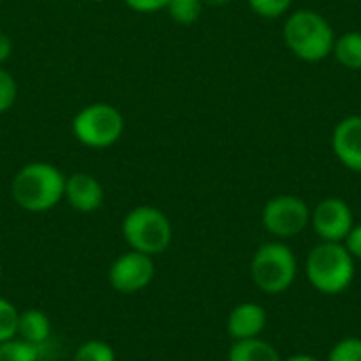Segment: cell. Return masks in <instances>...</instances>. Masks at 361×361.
<instances>
[{
	"label": "cell",
	"mask_w": 361,
	"mask_h": 361,
	"mask_svg": "<svg viewBox=\"0 0 361 361\" xmlns=\"http://www.w3.org/2000/svg\"><path fill=\"white\" fill-rule=\"evenodd\" d=\"M326 361H361V338L349 336V338L338 341L330 349Z\"/></svg>",
	"instance_id": "cell-20"
},
{
	"label": "cell",
	"mask_w": 361,
	"mask_h": 361,
	"mask_svg": "<svg viewBox=\"0 0 361 361\" xmlns=\"http://www.w3.org/2000/svg\"><path fill=\"white\" fill-rule=\"evenodd\" d=\"M228 361H283L279 351L269 343L258 338H247V341H235L231 351H228Z\"/></svg>",
	"instance_id": "cell-14"
},
{
	"label": "cell",
	"mask_w": 361,
	"mask_h": 361,
	"mask_svg": "<svg viewBox=\"0 0 361 361\" xmlns=\"http://www.w3.org/2000/svg\"><path fill=\"white\" fill-rule=\"evenodd\" d=\"M336 61L349 70H361V32H347L334 40Z\"/></svg>",
	"instance_id": "cell-15"
},
{
	"label": "cell",
	"mask_w": 361,
	"mask_h": 361,
	"mask_svg": "<svg viewBox=\"0 0 361 361\" xmlns=\"http://www.w3.org/2000/svg\"><path fill=\"white\" fill-rule=\"evenodd\" d=\"M89 2H106V0H89Z\"/></svg>",
	"instance_id": "cell-28"
},
{
	"label": "cell",
	"mask_w": 361,
	"mask_h": 361,
	"mask_svg": "<svg viewBox=\"0 0 361 361\" xmlns=\"http://www.w3.org/2000/svg\"><path fill=\"white\" fill-rule=\"evenodd\" d=\"M123 237L131 250L157 256L171 245L173 228L165 212L159 207L137 205L123 218Z\"/></svg>",
	"instance_id": "cell-5"
},
{
	"label": "cell",
	"mask_w": 361,
	"mask_h": 361,
	"mask_svg": "<svg viewBox=\"0 0 361 361\" xmlns=\"http://www.w3.org/2000/svg\"><path fill=\"white\" fill-rule=\"evenodd\" d=\"M17 328H19V311L11 300L0 296V343L15 338Z\"/></svg>",
	"instance_id": "cell-19"
},
{
	"label": "cell",
	"mask_w": 361,
	"mask_h": 361,
	"mask_svg": "<svg viewBox=\"0 0 361 361\" xmlns=\"http://www.w3.org/2000/svg\"><path fill=\"white\" fill-rule=\"evenodd\" d=\"M169 17L180 23V25H190L201 17L203 11V2L201 0H169L167 8Z\"/></svg>",
	"instance_id": "cell-17"
},
{
	"label": "cell",
	"mask_w": 361,
	"mask_h": 361,
	"mask_svg": "<svg viewBox=\"0 0 361 361\" xmlns=\"http://www.w3.org/2000/svg\"><path fill=\"white\" fill-rule=\"evenodd\" d=\"M286 47L302 61H322L334 49V30L330 21L311 8L294 11L283 23Z\"/></svg>",
	"instance_id": "cell-3"
},
{
	"label": "cell",
	"mask_w": 361,
	"mask_h": 361,
	"mask_svg": "<svg viewBox=\"0 0 361 361\" xmlns=\"http://www.w3.org/2000/svg\"><path fill=\"white\" fill-rule=\"evenodd\" d=\"M125 131L123 112L108 102H93L80 108L72 118V133L78 144L93 150L114 146Z\"/></svg>",
	"instance_id": "cell-4"
},
{
	"label": "cell",
	"mask_w": 361,
	"mask_h": 361,
	"mask_svg": "<svg viewBox=\"0 0 361 361\" xmlns=\"http://www.w3.org/2000/svg\"><path fill=\"white\" fill-rule=\"evenodd\" d=\"M11 53H13V40L6 32L0 30V66H4L8 61Z\"/></svg>",
	"instance_id": "cell-25"
},
{
	"label": "cell",
	"mask_w": 361,
	"mask_h": 361,
	"mask_svg": "<svg viewBox=\"0 0 361 361\" xmlns=\"http://www.w3.org/2000/svg\"><path fill=\"white\" fill-rule=\"evenodd\" d=\"M154 279V262L152 256L129 250L127 254L118 256L108 271V281L112 290L121 294H135L148 288Z\"/></svg>",
	"instance_id": "cell-8"
},
{
	"label": "cell",
	"mask_w": 361,
	"mask_h": 361,
	"mask_svg": "<svg viewBox=\"0 0 361 361\" xmlns=\"http://www.w3.org/2000/svg\"><path fill=\"white\" fill-rule=\"evenodd\" d=\"M0 279H2V264H0Z\"/></svg>",
	"instance_id": "cell-29"
},
{
	"label": "cell",
	"mask_w": 361,
	"mask_h": 361,
	"mask_svg": "<svg viewBox=\"0 0 361 361\" xmlns=\"http://www.w3.org/2000/svg\"><path fill=\"white\" fill-rule=\"evenodd\" d=\"M17 93H19V89H17L15 76L0 66V114L2 112H8L15 106Z\"/></svg>",
	"instance_id": "cell-22"
},
{
	"label": "cell",
	"mask_w": 361,
	"mask_h": 361,
	"mask_svg": "<svg viewBox=\"0 0 361 361\" xmlns=\"http://www.w3.org/2000/svg\"><path fill=\"white\" fill-rule=\"evenodd\" d=\"M17 336L42 349L47 345V341L51 338V322H49V317L40 309L21 311L19 313Z\"/></svg>",
	"instance_id": "cell-13"
},
{
	"label": "cell",
	"mask_w": 361,
	"mask_h": 361,
	"mask_svg": "<svg viewBox=\"0 0 361 361\" xmlns=\"http://www.w3.org/2000/svg\"><path fill=\"white\" fill-rule=\"evenodd\" d=\"M40 347L15 336L11 341L0 343V361H38Z\"/></svg>",
	"instance_id": "cell-16"
},
{
	"label": "cell",
	"mask_w": 361,
	"mask_h": 361,
	"mask_svg": "<svg viewBox=\"0 0 361 361\" xmlns=\"http://www.w3.org/2000/svg\"><path fill=\"white\" fill-rule=\"evenodd\" d=\"M264 228L277 239H292L311 224L309 205L294 195H277L262 209Z\"/></svg>",
	"instance_id": "cell-7"
},
{
	"label": "cell",
	"mask_w": 361,
	"mask_h": 361,
	"mask_svg": "<svg viewBox=\"0 0 361 361\" xmlns=\"http://www.w3.org/2000/svg\"><path fill=\"white\" fill-rule=\"evenodd\" d=\"M267 328V311L258 302L237 305L226 319V332L233 341L258 338Z\"/></svg>",
	"instance_id": "cell-12"
},
{
	"label": "cell",
	"mask_w": 361,
	"mask_h": 361,
	"mask_svg": "<svg viewBox=\"0 0 361 361\" xmlns=\"http://www.w3.org/2000/svg\"><path fill=\"white\" fill-rule=\"evenodd\" d=\"M63 199L78 214H93L104 203V186L102 182L85 171H74L66 178Z\"/></svg>",
	"instance_id": "cell-10"
},
{
	"label": "cell",
	"mask_w": 361,
	"mask_h": 361,
	"mask_svg": "<svg viewBox=\"0 0 361 361\" xmlns=\"http://www.w3.org/2000/svg\"><path fill=\"white\" fill-rule=\"evenodd\" d=\"M311 224L322 241L343 243L355 222L351 207L343 199L330 197L315 205V209L311 212Z\"/></svg>",
	"instance_id": "cell-9"
},
{
	"label": "cell",
	"mask_w": 361,
	"mask_h": 361,
	"mask_svg": "<svg viewBox=\"0 0 361 361\" xmlns=\"http://www.w3.org/2000/svg\"><path fill=\"white\" fill-rule=\"evenodd\" d=\"M203 6H226L231 0H201Z\"/></svg>",
	"instance_id": "cell-27"
},
{
	"label": "cell",
	"mask_w": 361,
	"mask_h": 361,
	"mask_svg": "<svg viewBox=\"0 0 361 361\" xmlns=\"http://www.w3.org/2000/svg\"><path fill=\"white\" fill-rule=\"evenodd\" d=\"M72 361H116V353L104 341H87L74 351Z\"/></svg>",
	"instance_id": "cell-18"
},
{
	"label": "cell",
	"mask_w": 361,
	"mask_h": 361,
	"mask_svg": "<svg viewBox=\"0 0 361 361\" xmlns=\"http://www.w3.org/2000/svg\"><path fill=\"white\" fill-rule=\"evenodd\" d=\"M283 361H319L317 357H313V355H305V353H300V355H292V357H288V360Z\"/></svg>",
	"instance_id": "cell-26"
},
{
	"label": "cell",
	"mask_w": 361,
	"mask_h": 361,
	"mask_svg": "<svg viewBox=\"0 0 361 361\" xmlns=\"http://www.w3.org/2000/svg\"><path fill=\"white\" fill-rule=\"evenodd\" d=\"M66 190V176L59 167L34 161L23 165L11 182V197L23 212L44 214L61 203Z\"/></svg>",
	"instance_id": "cell-1"
},
{
	"label": "cell",
	"mask_w": 361,
	"mask_h": 361,
	"mask_svg": "<svg viewBox=\"0 0 361 361\" xmlns=\"http://www.w3.org/2000/svg\"><path fill=\"white\" fill-rule=\"evenodd\" d=\"M332 150L347 169L361 173V114L347 116L334 127Z\"/></svg>",
	"instance_id": "cell-11"
},
{
	"label": "cell",
	"mask_w": 361,
	"mask_h": 361,
	"mask_svg": "<svg viewBox=\"0 0 361 361\" xmlns=\"http://www.w3.org/2000/svg\"><path fill=\"white\" fill-rule=\"evenodd\" d=\"M305 273L317 292L336 296L353 283L355 258L347 252L345 243L322 241L307 254Z\"/></svg>",
	"instance_id": "cell-2"
},
{
	"label": "cell",
	"mask_w": 361,
	"mask_h": 361,
	"mask_svg": "<svg viewBox=\"0 0 361 361\" xmlns=\"http://www.w3.org/2000/svg\"><path fill=\"white\" fill-rule=\"evenodd\" d=\"M298 275V262L290 245L281 241L262 243L252 258V279L256 288L269 296L283 294Z\"/></svg>",
	"instance_id": "cell-6"
},
{
	"label": "cell",
	"mask_w": 361,
	"mask_h": 361,
	"mask_svg": "<svg viewBox=\"0 0 361 361\" xmlns=\"http://www.w3.org/2000/svg\"><path fill=\"white\" fill-rule=\"evenodd\" d=\"M247 2L256 15H260L264 19H277L290 11L294 0H247Z\"/></svg>",
	"instance_id": "cell-21"
},
{
	"label": "cell",
	"mask_w": 361,
	"mask_h": 361,
	"mask_svg": "<svg viewBox=\"0 0 361 361\" xmlns=\"http://www.w3.org/2000/svg\"><path fill=\"white\" fill-rule=\"evenodd\" d=\"M123 2L135 13H157L167 8L169 0H123Z\"/></svg>",
	"instance_id": "cell-23"
},
{
	"label": "cell",
	"mask_w": 361,
	"mask_h": 361,
	"mask_svg": "<svg viewBox=\"0 0 361 361\" xmlns=\"http://www.w3.org/2000/svg\"><path fill=\"white\" fill-rule=\"evenodd\" d=\"M343 243L355 260H361V224H353L351 233L347 235V239Z\"/></svg>",
	"instance_id": "cell-24"
}]
</instances>
